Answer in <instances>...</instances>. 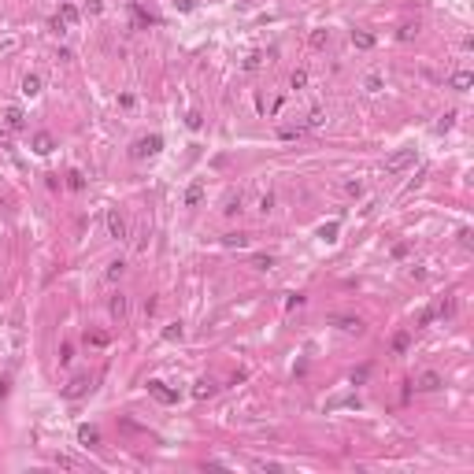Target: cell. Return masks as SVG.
I'll return each instance as SVG.
<instances>
[{
    "label": "cell",
    "instance_id": "6da1fadb",
    "mask_svg": "<svg viewBox=\"0 0 474 474\" xmlns=\"http://www.w3.org/2000/svg\"><path fill=\"white\" fill-rule=\"evenodd\" d=\"M159 149H163V137H159V133H149V137H137V141H133L130 156L133 159H145V156H156Z\"/></svg>",
    "mask_w": 474,
    "mask_h": 474
},
{
    "label": "cell",
    "instance_id": "7a4b0ae2",
    "mask_svg": "<svg viewBox=\"0 0 474 474\" xmlns=\"http://www.w3.org/2000/svg\"><path fill=\"white\" fill-rule=\"evenodd\" d=\"M411 163H415V149H400V152H393V156L385 159V175H400V171H408Z\"/></svg>",
    "mask_w": 474,
    "mask_h": 474
},
{
    "label": "cell",
    "instance_id": "3957f363",
    "mask_svg": "<svg viewBox=\"0 0 474 474\" xmlns=\"http://www.w3.org/2000/svg\"><path fill=\"white\" fill-rule=\"evenodd\" d=\"M108 233L115 237V241H123V237H126V219L119 215V211H108Z\"/></svg>",
    "mask_w": 474,
    "mask_h": 474
},
{
    "label": "cell",
    "instance_id": "277c9868",
    "mask_svg": "<svg viewBox=\"0 0 474 474\" xmlns=\"http://www.w3.org/2000/svg\"><path fill=\"white\" fill-rule=\"evenodd\" d=\"M149 393L159 400V404H175V400H178V393H171L163 382H149Z\"/></svg>",
    "mask_w": 474,
    "mask_h": 474
},
{
    "label": "cell",
    "instance_id": "5b68a950",
    "mask_svg": "<svg viewBox=\"0 0 474 474\" xmlns=\"http://www.w3.org/2000/svg\"><path fill=\"white\" fill-rule=\"evenodd\" d=\"M449 85H452V89H459V93H467L474 85V75H471V71H456V75L449 78Z\"/></svg>",
    "mask_w": 474,
    "mask_h": 474
},
{
    "label": "cell",
    "instance_id": "8992f818",
    "mask_svg": "<svg viewBox=\"0 0 474 474\" xmlns=\"http://www.w3.org/2000/svg\"><path fill=\"white\" fill-rule=\"evenodd\" d=\"M78 441L89 445V449H97V445H100V430H97V426H82V430H78Z\"/></svg>",
    "mask_w": 474,
    "mask_h": 474
},
{
    "label": "cell",
    "instance_id": "52a82bcc",
    "mask_svg": "<svg viewBox=\"0 0 474 474\" xmlns=\"http://www.w3.org/2000/svg\"><path fill=\"white\" fill-rule=\"evenodd\" d=\"M41 93V75H26L23 78V97H37Z\"/></svg>",
    "mask_w": 474,
    "mask_h": 474
},
{
    "label": "cell",
    "instance_id": "ba28073f",
    "mask_svg": "<svg viewBox=\"0 0 474 474\" xmlns=\"http://www.w3.org/2000/svg\"><path fill=\"white\" fill-rule=\"evenodd\" d=\"M52 145H56V141H52L49 133H37V137H33V152H37V156H49Z\"/></svg>",
    "mask_w": 474,
    "mask_h": 474
},
{
    "label": "cell",
    "instance_id": "9c48e42d",
    "mask_svg": "<svg viewBox=\"0 0 474 474\" xmlns=\"http://www.w3.org/2000/svg\"><path fill=\"white\" fill-rule=\"evenodd\" d=\"M59 23H63V26H75L78 23V8H75V4H59Z\"/></svg>",
    "mask_w": 474,
    "mask_h": 474
},
{
    "label": "cell",
    "instance_id": "30bf717a",
    "mask_svg": "<svg viewBox=\"0 0 474 474\" xmlns=\"http://www.w3.org/2000/svg\"><path fill=\"white\" fill-rule=\"evenodd\" d=\"M200 197H204V185H200V182H193L189 189H185V208H197V204H200Z\"/></svg>",
    "mask_w": 474,
    "mask_h": 474
},
{
    "label": "cell",
    "instance_id": "8fae6325",
    "mask_svg": "<svg viewBox=\"0 0 474 474\" xmlns=\"http://www.w3.org/2000/svg\"><path fill=\"white\" fill-rule=\"evenodd\" d=\"M126 311H130V300H126L123 293H119V297L111 300V315H115V319H126Z\"/></svg>",
    "mask_w": 474,
    "mask_h": 474
},
{
    "label": "cell",
    "instance_id": "7c38bea8",
    "mask_svg": "<svg viewBox=\"0 0 474 474\" xmlns=\"http://www.w3.org/2000/svg\"><path fill=\"white\" fill-rule=\"evenodd\" d=\"M419 389H426V393L441 389V374H433V371H430V374H423V378H419Z\"/></svg>",
    "mask_w": 474,
    "mask_h": 474
},
{
    "label": "cell",
    "instance_id": "4fadbf2b",
    "mask_svg": "<svg viewBox=\"0 0 474 474\" xmlns=\"http://www.w3.org/2000/svg\"><path fill=\"white\" fill-rule=\"evenodd\" d=\"M4 123H8L11 130H19V126H23V111H19V108H8V111H4Z\"/></svg>",
    "mask_w": 474,
    "mask_h": 474
},
{
    "label": "cell",
    "instance_id": "5bb4252c",
    "mask_svg": "<svg viewBox=\"0 0 474 474\" xmlns=\"http://www.w3.org/2000/svg\"><path fill=\"white\" fill-rule=\"evenodd\" d=\"M408 345H411V333L408 330H400L397 337H393V349H397V352H408Z\"/></svg>",
    "mask_w": 474,
    "mask_h": 474
},
{
    "label": "cell",
    "instance_id": "9a60e30c",
    "mask_svg": "<svg viewBox=\"0 0 474 474\" xmlns=\"http://www.w3.org/2000/svg\"><path fill=\"white\" fill-rule=\"evenodd\" d=\"M211 393H215V382H197L193 397H197V400H204V397H211Z\"/></svg>",
    "mask_w": 474,
    "mask_h": 474
},
{
    "label": "cell",
    "instance_id": "2e32d148",
    "mask_svg": "<svg viewBox=\"0 0 474 474\" xmlns=\"http://www.w3.org/2000/svg\"><path fill=\"white\" fill-rule=\"evenodd\" d=\"M363 89L367 93H382V78H378V75H367L363 78Z\"/></svg>",
    "mask_w": 474,
    "mask_h": 474
},
{
    "label": "cell",
    "instance_id": "e0dca14e",
    "mask_svg": "<svg viewBox=\"0 0 474 474\" xmlns=\"http://www.w3.org/2000/svg\"><path fill=\"white\" fill-rule=\"evenodd\" d=\"M123 271H126V263H123V259H115V263H108V282H115V278H123Z\"/></svg>",
    "mask_w": 474,
    "mask_h": 474
},
{
    "label": "cell",
    "instance_id": "ac0fdd59",
    "mask_svg": "<svg viewBox=\"0 0 474 474\" xmlns=\"http://www.w3.org/2000/svg\"><path fill=\"white\" fill-rule=\"evenodd\" d=\"M337 326H341V330H349V333H359V330H363V323H359V319H337Z\"/></svg>",
    "mask_w": 474,
    "mask_h": 474
},
{
    "label": "cell",
    "instance_id": "d6986e66",
    "mask_svg": "<svg viewBox=\"0 0 474 474\" xmlns=\"http://www.w3.org/2000/svg\"><path fill=\"white\" fill-rule=\"evenodd\" d=\"M352 41H356L359 49H371V45H374V37H371V33H363V30H359V33H352Z\"/></svg>",
    "mask_w": 474,
    "mask_h": 474
},
{
    "label": "cell",
    "instance_id": "ffe728a7",
    "mask_svg": "<svg viewBox=\"0 0 474 474\" xmlns=\"http://www.w3.org/2000/svg\"><path fill=\"white\" fill-rule=\"evenodd\" d=\"M163 337H167V341H178V337H182V323H171L163 330Z\"/></svg>",
    "mask_w": 474,
    "mask_h": 474
},
{
    "label": "cell",
    "instance_id": "44dd1931",
    "mask_svg": "<svg viewBox=\"0 0 474 474\" xmlns=\"http://www.w3.org/2000/svg\"><path fill=\"white\" fill-rule=\"evenodd\" d=\"M304 85H308V71H297L293 75V89H304Z\"/></svg>",
    "mask_w": 474,
    "mask_h": 474
},
{
    "label": "cell",
    "instance_id": "7402d4cb",
    "mask_svg": "<svg viewBox=\"0 0 474 474\" xmlns=\"http://www.w3.org/2000/svg\"><path fill=\"white\" fill-rule=\"evenodd\" d=\"M326 41H330V33H323V30H315V33H311V45H315V49H323Z\"/></svg>",
    "mask_w": 474,
    "mask_h": 474
},
{
    "label": "cell",
    "instance_id": "603a6c76",
    "mask_svg": "<svg viewBox=\"0 0 474 474\" xmlns=\"http://www.w3.org/2000/svg\"><path fill=\"white\" fill-rule=\"evenodd\" d=\"M437 315H441V319H452V315H456V304H452V300H445V304H441V311H437Z\"/></svg>",
    "mask_w": 474,
    "mask_h": 474
},
{
    "label": "cell",
    "instance_id": "cb8c5ba5",
    "mask_svg": "<svg viewBox=\"0 0 474 474\" xmlns=\"http://www.w3.org/2000/svg\"><path fill=\"white\" fill-rule=\"evenodd\" d=\"M67 178H71V182H67V185H71V189H82V185H85V178L78 175V171H71V175H67Z\"/></svg>",
    "mask_w": 474,
    "mask_h": 474
},
{
    "label": "cell",
    "instance_id": "d4e9b609",
    "mask_svg": "<svg viewBox=\"0 0 474 474\" xmlns=\"http://www.w3.org/2000/svg\"><path fill=\"white\" fill-rule=\"evenodd\" d=\"M85 385H89V382H85V378H78V382L67 389V397H78V393H85Z\"/></svg>",
    "mask_w": 474,
    "mask_h": 474
},
{
    "label": "cell",
    "instance_id": "484cf974",
    "mask_svg": "<svg viewBox=\"0 0 474 474\" xmlns=\"http://www.w3.org/2000/svg\"><path fill=\"white\" fill-rule=\"evenodd\" d=\"M85 341L89 345H108V337H104V333H85Z\"/></svg>",
    "mask_w": 474,
    "mask_h": 474
},
{
    "label": "cell",
    "instance_id": "4316f807",
    "mask_svg": "<svg viewBox=\"0 0 474 474\" xmlns=\"http://www.w3.org/2000/svg\"><path fill=\"white\" fill-rule=\"evenodd\" d=\"M56 463H59V467H82L78 459H71V456H56Z\"/></svg>",
    "mask_w": 474,
    "mask_h": 474
}]
</instances>
